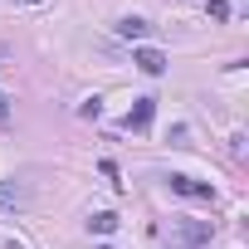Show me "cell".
I'll return each mask as SVG.
<instances>
[{
	"label": "cell",
	"mask_w": 249,
	"mask_h": 249,
	"mask_svg": "<svg viewBox=\"0 0 249 249\" xmlns=\"http://www.w3.org/2000/svg\"><path fill=\"white\" fill-rule=\"evenodd\" d=\"M117 35H122V39H147V35H152V25H147V20H137V15H127V20H117Z\"/></svg>",
	"instance_id": "277c9868"
},
{
	"label": "cell",
	"mask_w": 249,
	"mask_h": 249,
	"mask_svg": "<svg viewBox=\"0 0 249 249\" xmlns=\"http://www.w3.org/2000/svg\"><path fill=\"white\" fill-rule=\"evenodd\" d=\"M5 122H10V93L0 88V127H5Z\"/></svg>",
	"instance_id": "9c48e42d"
},
{
	"label": "cell",
	"mask_w": 249,
	"mask_h": 249,
	"mask_svg": "<svg viewBox=\"0 0 249 249\" xmlns=\"http://www.w3.org/2000/svg\"><path fill=\"white\" fill-rule=\"evenodd\" d=\"M20 205V186L15 181H0V210H15Z\"/></svg>",
	"instance_id": "52a82bcc"
},
{
	"label": "cell",
	"mask_w": 249,
	"mask_h": 249,
	"mask_svg": "<svg viewBox=\"0 0 249 249\" xmlns=\"http://www.w3.org/2000/svg\"><path fill=\"white\" fill-rule=\"evenodd\" d=\"M88 230H93V234H103V239H107V234H112V230H117V215H112V210H98V215H93V220H88Z\"/></svg>",
	"instance_id": "5b68a950"
},
{
	"label": "cell",
	"mask_w": 249,
	"mask_h": 249,
	"mask_svg": "<svg viewBox=\"0 0 249 249\" xmlns=\"http://www.w3.org/2000/svg\"><path fill=\"white\" fill-rule=\"evenodd\" d=\"M171 191H176V196H191V200H215V186L191 181V176H171Z\"/></svg>",
	"instance_id": "7a4b0ae2"
},
{
	"label": "cell",
	"mask_w": 249,
	"mask_h": 249,
	"mask_svg": "<svg viewBox=\"0 0 249 249\" xmlns=\"http://www.w3.org/2000/svg\"><path fill=\"white\" fill-rule=\"evenodd\" d=\"M210 20H215V25L230 20V5H225V0H210Z\"/></svg>",
	"instance_id": "ba28073f"
},
{
	"label": "cell",
	"mask_w": 249,
	"mask_h": 249,
	"mask_svg": "<svg viewBox=\"0 0 249 249\" xmlns=\"http://www.w3.org/2000/svg\"><path fill=\"white\" fill-rule=\"evenodd\" d=\"M152 112H157V98H137L132 103V112H127V127H152Z\"/></svg>",
	"instance_id": "3957f363"
},
{
	"label": "cell",
	"mask_w": 249,
	"mask_h": 249,
	"mask_svg": "<svg viewBox=\"0 0 249 249\" xmlns=\"http://www.w3.org/2000/svg\"><path fill=\"white\" fill-rule=\"evenodd\" d=\"M5 59H10V54H5V49H0V69H5Z\"/></svg>",
	"instance_id": "30bf717a"
},
{
	"label": "cell",
	"mask_w": 249,
	"mask_h": 249,
	"mask_svg": "<svg viewBox=\"0 0 249 249\" xmlns=\"http://www.w3.org/2000/svg\"><path fill=\"white\" fill-rule=\"evenodd\" d=\"M25 5H44V0H25Z\"/></svg>",
	"instance_id": "8fae6325"
},
{
	"label": "cell",
	"mask_w": 249,
	"mask_h": 249,
	"mask_svg": "<svg viewBox=\"0 0 249 249\" xmlns=\"http://www.w3.org/2000/svg\"><path fill=\"white\" fill-rule=\"evenodd\" d=\"M132 64H137L142 73H152V78H157V73H166V54H161V49H152V44H142V49L132 54Z\"/></svg>",
	"instance_id": "6da1fadb"
},
{
	"label": "cell",
	"mask_w": 249,
	"mask_h": 249,
	"mask_svg": "<svg viewBox=\"0 0 249 249\" xmlns=\"http://www.w3.org/2000/svg\"><path fill=\"white\" fill-rule=\"evenodd\" d=\"M210 230H215V225H200V220H186V225H181V234H186L191 244H210Z\"/></svg>",
	"instance_id": "8992f818"
}]
</instances>
